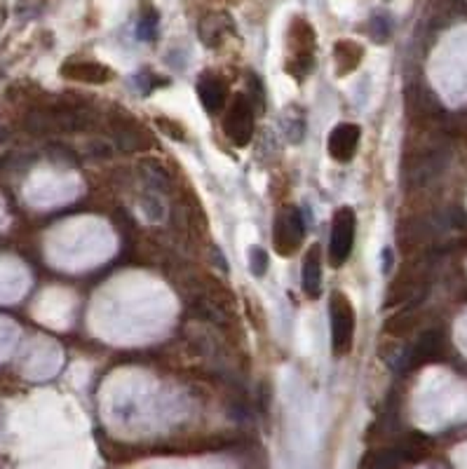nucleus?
Wrapping results in <instances>:
<instances>
[{
  "label": "nucleus",
  "mask_w": 467,
  "mask_h": 469,
  "mask_svg": "<svg viewBox=\"0 0 467 469\" xmlns=\"http://www.w3.org/2000/svg\"><path fill=\"white\" fill-rule=\"evenodd\" d=\"M329 319H332V347L338 357L350 354L355 342V307L350 298L340 291H334L329 303Z\"/></svg>",
  "instance_id": "obj_1"
},
{
  "label": "nucleus",
  "mask_w": 467,
  "mask_h": 469,
  "mask_svg": "<svg viewBox=\"0 0 467 469\" xmlns=\"http://www.w3.org/2000/svg\"><path fill=\"white\" fill-rule=\"evenodd\" d=\"M357 216L352 207H340L334 214L332 235H329V263L332 268H343L355 247Z\"/></svg>",
  "instance_id": "obj_2"
},
{
  "label": "nucleus",
  "mask_w": 467,
  "mask_h": 469,
  "mask_svg": "<svg viewBox=\"0 0 467 469\" xmlns=\"http://www.w3.org/2000/svg\"><path fill=\"white\" fill-rule=\"evenodd\" d=\"M254 127H256V113L254 104L247 94H237L232 99L230 108L226 111L224 118V134L228 136L232 146L244 148L252 144L254 139Z\"/></svg>",
  "instance_id": "obj_3"
},
{
  "label": "nucleus",
  "mask_w": 467,
  "mask_h": 469,
  "mask_svg": "<svg viewBox=\"0 0 467 469\" xmlns=\"http://www.w3.org/2000/svg\"><path fill=\"white\" fill-rule=\"evenodd\" d=\"M305 239V221L296 207H287L277 214L272 226V244L280 256H294Z\"/></svg>",
  "instance_id": "obj_4"
},
{
  "label": "nucleus",
  "mask_w": 467,
  "mask_h": 469,
  "mask_svg": "<svg viewBox=\"0 0 467 469\" xmlns=\"http://www.w3.org/2000/svg\"><path fill=\"white\" fill-rule=\"evenodd\" d=\"M360 139H362V129L357 127L355 122H340L329 131L327 139V151L329 157L336 160V162H350L355 157L357 148H360Z\"/></svg>",
  "instance_id": "obj_5"
},
{
  "label": "nucleus",
  "mask_w": 467,
  "mask_h": 469,
  "mask_svg": "<svg viewBox=\"0 0 467 469\" xmlns=\"http://www.w3.org/2000/svg\"><path fill=\"white\" fill-rule=\"evenodd\" d=\"M197 96H200V104L204 106V111L216 116V113L226 108L228 87L219 76L204 73V76L200 78V83H197Z\"/></svg>",
  "instance_id": "obj_6"
},
{
  "label": "nucleus",
  "mask_w": 467,
  "mask_h": 469,
  "mask_svg": "<svg viewBox=\"0 0 467 469\" xmlns=\"http://www.w3.org/2000/svg\"><path fill=\"white\" fill-rule=\"evenodd\" d=\"M442 347H444V338H442L439 331H437V329L425 331V334L413 342L411 352H409L406 369H415V366L437 359L442 354Z\"/></svg>",
  "instance_id": "obj_7"
},
{
  "label": "nucleus",
  "mask_w": 467,
  "mask_h": 469,
  "mask_svg": "<svg viewBox=\"0 0 467 469\" xmlns=\"http://www.w3.org/2000/svg\"><path fill=\"white\" fill-rule=\"evenodd\" d=\"M303 291L307 298H320L322 294V249L312 244L303 259Z\"/></svg>",
  "instance_id": "obj_8"
},
{
  "label": "nucleus",
  "mask_w": 467,
  "mask_h": 469,
  "mask_svg": "<svg viewBox=\"0 0 467 469\" xmlns=\"http://www.w3.org/2000/svg\"><path fill=\"white\" fill-rule=\"evenodd\" d=\"M61 73H64L66 78L80 80V83H92V85L108 83L113 76L106 66L96 64V61H73V64H66L61 68Z\"/></svg>",
  "instance_id": "obj_9"
},
{
  "label": "nucleus",
  "mask_w": 467,
  "mask_h": 469,
  "mask_svg": "<svg viewBox=\"0 0 467 469\" xmlns=\"http://www.w3.org/2000/svg\"><path fill=\"white\" fill-rule=\"evenodd\" d=\"M360 59H362L360 45L350 43V40H340L336 45V73L338 76H347V73L355 71L360 66Z\"/></svg>",
  "instance_id": "obj_10"
},
{
  "label": "nucleus",
  "mask_w": 467,
  "mask_h": 469,
  "mask_svg": "<svg viewBox=\"0 0 467 469\" xmlns=\"http://www.w3.org/2000/svg\"><path fill=\"white\" fill-rule=\"evenodd\" d=\"M136 33H139L141 40H155L158 36V12L151 3H144V8H141V19Z\"/></svg>",
  "instance_id": "obj_11"
},
{
  "label": "nucleus",
  "mask_w": 467,
  "mask_h": 469,
  "mask_svg": "<svg viewBox=\"0 0 467 469\" xmlns=\"http://www.w3.org/2000/svg\"><path fill=\"white\" fill-rule=\"evenodd\" d=\"M268 265H270V259H268V251L261 247H252L249 249V272L254 277H263L268 272Z\"/></svg>",
  "instance_id": "obj_12"
},
{
  "label": "nucleus",
  "mask_w": 467,
  "mask_h": 469,
  "mask_svg": "<svg viewBox=\"0 0 467 469\" xmlns=\"http://www.w3.org/2000/svg\"><path fill=\"white\" fill-rule=\"evenodd\" d=\"M369 31H371V36L378 40V43H385V40L390 38V21H387L385 17H373L371 24H369Z\"/></svg>",
  "instance_id": "obj_13"
},
{
  "label": "nucleus",
  "mask_w": 467,
  "mask_h": 469,
  "mask_svg": "<svg viewBox=\"0 0 467 469\" xmlns=\"http://www.w3.org/2000/svg\"><path fill=\"white\" fill-rule=\"evenodd\" d=\"M158 124H160V129L167 131L174 141H184L186 139V129L181 127L179 122H172V120H167V118H160V120H158Z\"/></svg>",
  "instance_id": "obj_14"
}]
</instances>
